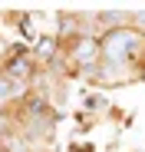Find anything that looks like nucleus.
Wrapping results in <instances>:
<instances>
[{"label":"nucleus","instance_id":"3","mask_svg":"<svg viewBox=\"0 0 145 152\" xmlns=\"http://www.w3.org/2000/svg\"><path fill=\"white\" fill-rule=\"evenodd\" d=\"M63 53V43H59V37L53 33V30H43V37L33 43V60L40 63V66H46L50 60H56Z\"/></svg>","mask_w":145,"mask_h":152},{"label":"nucleus","instance_id":"2","mask_svg":"<svg viewBox=\"0 0 145 152\" xmlns=\"http://www.w3.org/2000/svg\"><path fill=\"white\" fill-rule=\"evenodd\" d=\"M63 56L72 63V69H83V66H92V63H99V40L96 37H72L63 43Z\"/></svg>","mask_w":145,"mask_h":152},{"label":"nucleus","instance_id":"5","mask_svg":"<svg viewBox=\"0 0 145 152\" xmlns=\"http://www.w3.org/2000/svg\"><path fill=\"white\" fill-rule=\"evenodd\" d=\"M129 27H132V30H138V33H145V10H132Z\"/></svg>","mask_w":145,"mask_h":152},{"label":"nucleus","instance_id":"4","mask_svg":"<svg viewBox=\"0 0 145 152\" xmlns=\"http://www.w3.org/2000/svg\"><path fill=\"white\" fill-rule=\"evenodd\" d=\"M83 106H86V113H106V109H112V106H109V96H106L102 89H92V93L86 96Z\"/></svg>","mask_w":145,"mask_h":152},{"label":"nucleus","instance_id":"1","mask_svg":"<svg viewBox=\"0 0 145 152\" xmlns=\"http://www.w3.org/2000/svg\"><path fill=\"white\" fill-rule=\"evenodd\" d=\"M99 60L125 69V73H135V66L145 60V33H138L132 27L106 30L99 37Z\"/></svg>","mask_w":145,"mask_h":152}]
</instances>
